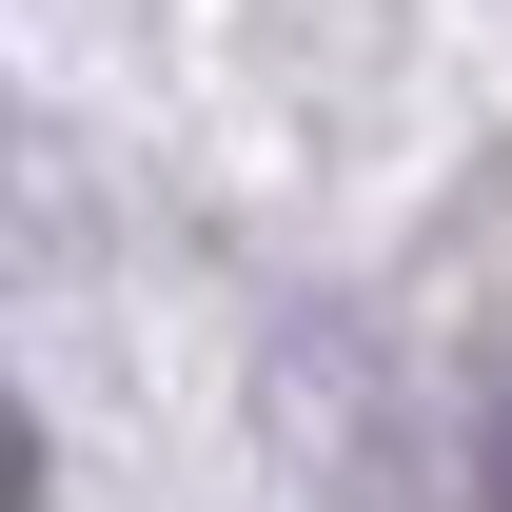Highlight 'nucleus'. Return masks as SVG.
I'll return each instance as SVG.
<instances>
[{"instance_id": "1", "label": "nucleus", "mask_w": 512, "mask_h": 512, "mask_svg": "<svg viewBox=\"0 0 512 512\" xmlns=\"http://www.w3.org/2000/svg\"><path fill=\"white\" fill-rule=\"evenodd\" d=\"M0 512H60V493H40V414H20V394H0Z\"/></svg>"}, {"instance_id": "2", "label": "nucleus", "mask_w": 512, "mask_h": 512, "mask_svg": "<svg viewBox=\"0 0 512 512\" xmlns=\"http://www.w3.org/2000/svg\"><path fill=\"white\" fill-rule=\"evenodd\" d=\"M493 512H512V414H493Z\"/></svg>"}]
</instances>
